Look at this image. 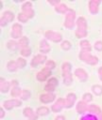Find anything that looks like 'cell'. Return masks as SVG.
<instances>
[{"label":"cell","instance_id":"1","mask_svg":"<svg viewBox=\"0 0 102 120\" xmlns=\"http://www.w3.org/2000/svg\"><path fill=\"white\" fill-rule=\"evenodd\" d=\"M62 75L63 80L66 84H70L72 82V75H71V65L69 63H64L62 66Z\"/></svg>","mask_w":102,"mask_h":120},{"label":"cell","instance_id":"2","mask_svg":"<svg viewBox=\"0 0 102 120\" xmlns=\"http://www.w3.org/2000/svg\"><path fill=\"white\" fill-rule=\"evenodd\" d=\"M79 58L81 60H83L84 62L90 64V65H95L97 63V58L95 56H93L89 53V52H81L80 54H79Z\"/></svg>","mask_w":102,"mask_h":120},{"label":"cell","instance_id":"3","mask_svg":"<svg viewBox=\"0 0 102 120\" xmlns=\"http://www.w3.org/2000/svg\"><path fill=\"white\" fill-rule=\"evenodd\" d=\"M74 20H75V11L73 9H69L66 15L64 25L67 28H72L74 26Z\"/></svg>","mask_w":102,"mask_h":120},{"label":"cell","instance_id":"4","mask_svg":"<svg viewBox=\"0 0 102 120\" xmlns=\"http://www.w3.org/2000/svg\"><path fill=\"white\" fill-rule=\"evenodd\" d=\"M22 9H23V13L27 17V18H32L33 15H34V11L32 9V6H31V3L29 2H26L23 7H22Z\"/></svg>","mask_w":102,"mask_h":120},{"label":"cell","instance_id":"5","mask_svg":"<svg viewBox=\"0 0 102 120\" xmlns=\"http://www.w3.org/2000/svg\"><path fill=\"white\" fill-rule=\"evenodd\" d=\"M45 37L49 39H51L54 42H59L61 40V35L53 31H46L45 32Z\"/></svg>","mask_w":102,"mask_h":120},{"label":"cell","instance_id":"6","mask_svg":"<svg viewBox=\"0 0 102 120\" xmlns=\"http://www.w3.org/2000/svg\"><path fill=\"white\" fill-rule=\"evenodd\" d=\"M13 18H14V16L11 12L6 11L1 17V25H6L8 22H11L13 20Z\"/></svg>","mask_w":102,"mask_h":120},{"label":"cell","instance_id":"7","mask_svg":"<svg viewBox=\"0 0 102 120\" xmlns=\"http://www.w3.org/2000/svg\"><path fill=\"white\" fill-rule=\"evenodd\" d=\"M21 35H22V26L20 24H18V23H15L12 26L11 36L14 38H21Z\"/></svg>","mask_w":102,"mask_h":120},{"label":"cell","instance_id":"8","mask_svg":"<svg viewBox=\"0 0 102 120\" xmlns=\"http://www.w3.org/2000/svg\"><path fill=\"white\" fill-rule=\"evenodd\" d=\"M49 75H50V69L47 68H42V71H40V72L37 74V79H38L39 81L42 82V81H45L46 78H47Z\"/></svg>","mask_w":102,"mask_h":120},{"label":"cell","instance_id":"9","mask_svg":"<svg viewBox=\"0 0 102 120\" xmlns=\"http://www.w3.org/2000/svg\"><path fill=\"white\" fill-rule=\"evenodd\" d=\"M20 105H21V101L17 100V99H9V100L5 101V103H4L5 108L8 110H10L15 106H20Z\"/></svg>","mask_w":102,"mask_h":120},{"label":"cell","instance_id":"10","mask_svg":"<svg viewBox=\"0 0 102 120\" xmlns=\"http://www.w3.org/2000/svg\"><path fill=\"white\" fill-rule=\"evenodd\" d=\"M62 107H65V100L63 98H59L57 100V102L52 106V111L53 112H60Z\"/></svg>","mask_w":102,"mask_h":120},{"label":"cell","instance_id":"11","mask_svg":"<svg viewBox=\"0 0 102 120\" xmlns=\"http://www.w3.org/2000/svg\"><path fill=\"white\" fill-rule=\"evenodd\" d=\"M46 60V57L44 55H42V54H38L36 55L33 59H32V62H31V65L32 67H37L38 65L40 64H42L44 61Z\"/></svg>","mask_w":102,"mask_h":120},{"label":"cell","instance_id":"12","mask_svg":"<svg viewBox=\"0 0 102 120\" xmlns=\"http://www.w3.org/2000/svg\"><path fill=\"white\" fill-rule=\"evenodd\" d=\"M57 84H58L57 79L52 78V79H50V80L48 81L47 84L44 86V90H46V91H53V90L55 89V87H56Z\"/></svg>","mask_w":102,"mask_h":120},{"label":"cell","instance_id":"13","mask_svg":"<svg viewBox=\"0 0 102 120\" xmlns=\"http://www.w3.org/2000/svg\"><path fill=\"white\" fill-rule=\"evenodd\" d=\"M76 98L75 94L70 93V94L67 96V98L65 99V107H66V108L72 107L73 104H74V102H75V100H76Z\"/></svg>","mask_w":102,"mask_h":120},{"label":"cell","instance_id":"14","mask_svg":"<svg viewBox=\"0 0 102 120\" xmlns=\"http://www.w3.org/2000/svg\"><path fill=\"white\" fill-rule=\"evenodd\" d=\"M55 98V96L51 93H47V94H43L41 96V101L43 102V103H48V102H51L53 101Z\"/></svg>","mask_w":102,"mask_h":120},{"label":"cell","instance_id":"15","mask_svg":"<svg viewBox=\"0 0 102 120\" xmlns=\"http://www.w3.org/2000/svg\"><path fill=\"white\" fill-rule=\"evenodd\" d=\"M75 75L80 80V81H86V79H87V74H86V72L83 70V69H81V68H77V69H76V71H75Z\"/></svg>","mask_w":102,"mask_h":120},{"label":"cell","instance_id":"16","mask_svg":"<svg viewBox=\"0 0 102 120\" xmlns=\"http://www.w3.org/2000/svg\"><path fill=\"white\" fill-rule=\"evenodd\" d=\"M76 25H77V29L78 30H83V31H86V28H87V24H86V21L84 18L80 17L77 19V22H76Z\"/></svg>","mask_w":102,"mask_h":120},{"label":"cell","instance_id":"17","mask_svg":"<svg viewBox=\"0 0 102 120\" xmlns=\"http://www.w3.org/2000/svg\"><path fill=\"white\" fill-rule=\"evenodd\" d=\"M99 1H97V0H93V1H91L90 2V4H89V7H90V10H91V12L92 13H96L97 11H98V5H99Z\"/></svg>","mask_w":102,"mask_h":120},{"label":"cell","instance_id":"18","mask_svg":"<svg viewBox=\"0 0 102 120\" xmlns=\"http://www.w3.org/2000/svg\"><path fill=\"white\" fill-rule=\"evenodd\" d=\"M24 114L31 120H37V114H35L30 108H26L24 110Z\"/></svg>","mask_w":102,"mask_h":120},{"label":"cell","instance_id":"19","mask_svg":"<svg viewBox=\"0 0 102 120\" xmlns=\"http://www.w3.org/2000/svg\"><path fill=\"white\" fill-rule=\"evenodd\" d=\"M86 110H87V104L85 103V101H79L77 103V105H76V111L79 113H82Z\"/></svg>","mask_w":102,"mask_h":120},{"label":"cell","instance_id":"20","mask_svg":"<svg viewBox=\"0 0 102 120\" xmlns=\"http://www.w3.org/2000/svg\"><path fill=\"white\" fill-rule=\"evenodd\" d=\"M40 51L42 52H48L50 51V46L48 45V43L44 40L41 41V44H40Z\"/></svg>","mask_w":102,"mask_h":120},{"label":"cell","instance_id":"21","mask_svg":"<svg viewBox=\"0 0 102 120\" xmlns=\"http://www.w3.org/2000/svg\"><path fill=\"white\" fill-rule=\"evenodd\" d=\"M80 46H81L82 50L85 51V52H90V51H91L90 43H89V41H87V40H82V41L80 42Z\"/></svg>","mask_w":102,"mask_h":120},{"label":"cell","instance_id":"22","mask_svg":"<svg viewBox=\"0 0 102 120\" xmlns=\"http://www.w3.org/2000/svg\"><path fill=\"white\" fill-rule=\"evenodd\" d=\"M56 10L60 13H64V12L68 11L69 9L67 8V7L64 4H59L58 6H56Z\"/></svg>","mask_w":102,"mask_h":120},{"label":"cell","instance_id":"23","mask_svg":"<svg viewBox=\"0 0 102 120\" xmlns=\"http://www.w3.org/2000/svg\"><path fill=\"white\" fill-rule=\"evenodd\" d=\"M8 86H9L8 82H5L4 79L2 78V79H1V91L4 92V93H5V92H8Z\"/></svg>","mask_w":102,"mask_h":120},{"label":"cell","instance_id":"24","mask_svg":"<svg viewBox=\"0 0 102 120\" xmlns=\"http://www.w3.org/2000/svg\"><path fill=\"white\" fill-rule=\"evenodd\" d=\"M19 44H20V46L22 47V49H23V48H26L27 45H28V39H27V38L23 37V38L20 39Z\"/></svg>","mask_w":102,"mask_h":120},{"label":"cell","instance_id":"25","mask_svg":"<svg viewBox=\"0 0 102 120\" xmlns=\"http://www.w3.org/2000/svg\"><path fill=\"white\" fill-rule=\"evenodd\" d=\"M88 110H89V112H94V113H101L100 112V109L96 106V105H94V104H93V105H91L89 108H88Z\"/></svg>","mask_w":102,"mask_h":120},{"label":"cell","instance_id":"26","mask_svg":"<svg viewBox=\"0 0 102 120\" xmlns=\"http://www.w3.org/2000/svg\"><path fill=\"white\" fill-rule=\"evenodd\" d=\"M48 113V109L46 107H40L37 110V114L38 115H45Z\"/></svg>","mask_w":102,"mask_h":120},{"label":"cell","instance_id":"27","mask_svg":"<svg viewBox=\"0 0 102 120\" xmlns=\"http://www.w3.org/2000/svg\"><path fill=\"white\" fill-rule=\"evenodd\" d=\"M17 68V63L14 61H9L8 64V69L10 71H14Z\"/></svg>","mask_w":102,"mask_h":120},{"label":"cell","instance_id":"28","mask_svg":"<svg viewBox=\"0 0 102 120\" xmlns=\"http://www.w3.org/2000/svg\"><path fill=\"white\" fill-rule=\"evenodd\" d=\"M22 94V90L21 89H19V88H17V87H13V89H12V91H11V96L12 97H18V96H20Z\"/></svg>","mask_w":102,"mask_h":120},{"label":"cell","instance_id":"29","mask_svg":"<svg viewBox=\"0 0 102 120\" xmlns=\"http://www.w3.org/2000/svg\"><path fill=\"white\" fill-rule=\"evenodd\" d=\"M75 34H76V38H84V37L87 35V32H86V31H83V30H78V29H76Z\"/></svg>","mask_w":102,"mask_h":120},{"label":"cell","instance_id":"30","mask_svg":"<svg viewBox=\"0 0 102 120\" xmlns=\"http://www.w3.org/2000/svg\"><path fill=\"white\" fill-rule=\"evenodd\" d=\"M93 91L96 95H101L102 94V86H100V85H94L93 86Z\"/></svg>","mask_w":102,"mask_h":120},{"label":"cell","instance_id":"31","mask_svg":"<svg viewBox=\"0 0 102 120\" xmlns=\"http://www.w3.org/2000/svg\"><path fill=\"white\" fill-rule=\"evenodd\" d=\"M30 53H31V50H30L28 47L23 48V49L21 50V54L24 55V56H28Z\"/></svg>","mask_w":102,"mask_h":120},{"label":"cell","instance_id":"32","mask_svg":"<svg viewBox=\"0 0 102 120\" xmlns=\"http://www.w3.org/2000/svg\"><path fill=\"white\" fill-rule=\"evenodd\" d=\"M7 46H8V49H10V50H12V51L17 49V43L14 42V41H8V44H7Z\"/></svg>","mask_w":102,"mask_h":120},{"label":"cell","instance_id":"33","mask_svg":"<svg viewBox=\"0 0 102 120\" xmlns=\"http://www.w3.org/2000/svg\"><path fill=\"white\" fill-rule=\"evenodd\" d=\"M17 67L18 68H24L26 66V60L23 58H18L17 59Z\"/></svg>","mask_w":102,"mask_h":120},{"label":"cell","instance_id":"34","mask_svg":"<svg viewBox=\"0 0 102 120\" xmlns=\"http://www.w3.org/2000/svg\"><path fill=\"white\" fill-rule=\"evenodd\" d=\"M21 96H22V98H23V99H27V98L30 97V93H29L28 90H23Z\"/></svg>","mask_w":102,"mask_h":120},{"label":"cell","instance_id":"35","mask_svg":"<svg viewBox=\"0 0 102 120\" xmlns=\"http://www.w3.org/2000/svg\"><path fill=\"white\" fill-rule=\"evenodd\" d=\"M18 19H19L20 22H26L27 21L28 18H27L24 13H20V14L18 15Z\"/></svg>","mask_w":102,"mask_h":120},{"label":"cell","instance_id":"36","mask_svg":"<svg viewBox=\"0 0 102 120\" xmlns=\"http://www.w3.org/2000/svg\"><path fill=\"white\" fill-rule=\"evenodd\" d=\"M70 47H71V44L69 41H63L61 44V48L63 50H68V49H70Z\"/></svg>","mask_w":102,"mask_h":120},{"label":"cell","instance_id":"37","mask_svg":"<svg viewBox=\"0 0 102 120\" xmlns=\"http://www.w3.org/2000/svg\"><path fill=\"white\" fill-rule=\"evenodd\" d=\"M92 95L91 94H89V93H87V94H85L84 96H83V100L85 101V102H89V101H91L92 100Z\"/></svg>","mask_w":102,"mask_h":120},{"label":"cell","instance_id":"38","mask_svg":"<svg viewBox=\"0 0 102 120\" xmlns=\"http://www.w3.org/2000/svg\"><path fill=\"white\" fill-rule=\"evenodd\" d=\"M45 68H49V69L54 68H55V63H54L53 61L49 60V61H47V63H46V67H45Z\"/></svg>","mask_w":102,"mask_h":120},{"label":"cell","instance_id":"39","mask_svg":"<svg viewBox=\"0 0 102 120\" xmlns=\"http://www.w3.org/2000/svg\"><path fill=\"white\" fill-rule=\"evenodd\" d=\"M81 120H97L95 116L94 115H91V114H88L86 116H84L83 118H81Z\"/></svg>","mask_w":102,"mask_h":120},{"label":"cell","instance_id":"40","mask_svg":"<svg viewBox=\"0 0 102 120\" xmlns=\"http://www.w3.org/2000/svg\"><path fill=\"white\" fill-rule=\"evenodd\" d=\"M94 47H95V49H96L97 51H102V42H101V41H97V42L95 43Z\"/></svg>","mask_w":102,"mask_h":120},{"label":"cell","instance_id":"41","mask_svg":"<svg viewBox=\"0 0 102 120\" xmlns=\"http://www.w3.org/2000/svg\"><path fill=\"white\" fill-rule=\"evenodd\" d=\"M98 73H99V77H100V79H101V81H102V68H99Z\"/></svg>","mask_w":102,"mask_h":120},{"label":"cell","instance_id":"42","mask_svg":"<svg viewBox=\"0 0 102 120\" xmlns=\"http://www.w3.org/2000/svg\"><path fill=\"white\" fill-rule=\"evenodd\" d=\"M49 3L52 4V5H56V4H59L60 2L59 1H49Z\"/></svg>","mask_w":102,"mask_h":120},{"label":"cell","instance_id":"43","mask_svg":"<svg viewBox=\"0 0 102 120\" xmlns=\"http://www.w3.org/2000/svg\"><path fill=\"white\" fill-rule=\"evenodd\" d=\"M56 120H65V119L63 116H58V117H56Z\"/></svg>","mask_w":102,"mask_h":120},{"label":"cell","instance_id":"44","mask_svg":"<svg viewBox=\"0 0 102 120\" xmlns=\"http://www.w3.org/2000/svg\"><path fill=\"white\" fill-rule=\"evenodd\" d=\"M12 85H13V87L16 86V85H17V82H16V81H12Z\"/></svg>","mask_w":102,"mask_h":120},{"label":"cell","instance_id":"45","mask_svg":"<svg viewBox=\"0 0 102 120\" xmlns=\"http://www.w3.org/2000/svg\"><path fill=\"white\" fill-rule=\"evenodd\" d=\"M0 112H1V115H0V116H1V117H3V116H4V110H3V109H1V110H0Z\"/></svg>","mask_w":102,"mask_h":120},{"label":"cell","instance_id":"46","mask_svg":"<svg viewBox=\"0 0 102 120\" xmlns=\"http://www.w3.org/2000/svg\"><path fill=\"white\" fill-rule=\"evenodd\" d=\"M100 120H102V113H100Z\"/></svg>","mask_w":102,"mask_h":120}]
</instances>
